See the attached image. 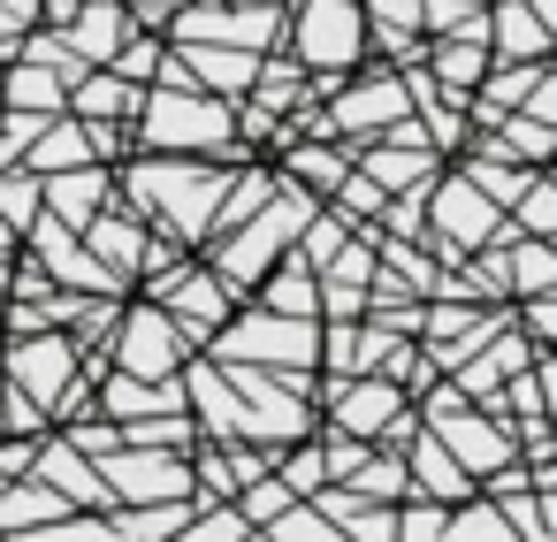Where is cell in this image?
I'll list each match as a JSON object with an SVG mask.
<instances>
[{
    "label": "cell",
    "instance_id": "cell-9",
    "mask_svg": "<svg viewBox=\"0 0 557 542\" xmlns=\"http://www.w3.org/2000/svg\"><path fill=\"white\" fill-rule=\"evenodd\" d=\"M32 473H39V481H47L62 504H92V512H108V504H115V496H108V481H100V466H92V458H85V451H77L62 428H47V435H39Z\"/></svg>",
    "mask_w": 557,
    "mask_h": 542
},
{
    "label": "cell",
    "instance_id": "cell-3",
    "mask_svg": "<svg viewBox=\"0 0 557 542\" xmlns=\"http://www.w3.org/2000/svg\"><path fill=\"white\" fill-rule=\"evenodd\" d=\"M283 47L298 54L306 77H344L367 54V16L359 0H290L283 9Z\"/></svg>",
    "mask_w": 557,
    "mask_h": 542
},
{
    "label": "cell",
    "instance_id": "cell-18",
    "mask_svg": "<svg viewBox=\"0 0 557 542\" xmlns=\"http://www.w3.org/2000/svg\"><path fill=\"white\" fill-rule=\"evenodd\" d=\"M488 138H496L511 161H527V169H549V153H557V123H542V115H527V108H504V115L488 123Z\"/></svg>",
    "mask_w": 557,
    "mask_h": 542
},
{
    "label": "cell",
    "instance_id": "cell-25",
    "mask_svg": "<svg viewBox=\"0 0 557 542\" xmlns=\"http://www.w3.org/2000/svg\"><path fill=\"white\" fill-rule=\"evenodd\" d=\"M260 534H268V542H336V527H329V512H321L313 496H290Z\"/></svg>",
    "mask_w": 557,
    "mask_h": 542
},
{
    "label": "cell",
    "instance_id": "cell-12",
    "mask_svg": "<svg viewBox=\"0 0 557 542\" xmlns=\"http://www.w3.org/2000/svg\"><path fill=\"white\" fill-rule=\"evenodd\" d=\"M549 24L534 16V0H488V54L496 62H549Z\"/></svg>",
    "mask_w": 557,
    "mask_h": 542
},
{
    "label": "cell",
    "instance_id": "cell-29",
    "mask_svg": "<svg viewBox=\"0 0 557 542\" xmlns=\"http://www.w3.org/2000/svg\"><path fill=\"white\" fill-rule=\"evenodd\" d=\"M16 245H24V237H16L9 222H0V260H16Z\"/></svg>",
    "mask_w": 557,
    "mask_h": 542
},
{
    "label": "cell",
    "instance_id": "cell-13",
    "mask_svg": "<svg viewBox=\"0 0 557 542\" xmlns=\"http://www.w3.org/2000/svg\"><path fill=\"white\" fill-rule=\"evenodd\" d=\"M138 100H146V85L115 77L108 62H100V70H85V77L62 93V108H70V115H85V123H131V115H138Z\"/></svg>",
    "mask_w": 557,
    "mask_h": 542
},
{
    "label": "cell",
    "instance_id": "cell-8",
    "mask_svg": "<svg viewBox=\"0 0 557 542\" xmlns=\"http://www.w3.org/2000/svg\"><path fill=\"white\" fill-rule=\"evenodd\" d=\"M77 237L92 245V260H100L115 283H138V275H146V245H153V230H146V214H138L131 199H108Z\"/></svg>",
    "mask_w": 557,
    "mask_h": 542
},
{
    "label": "cell",
    "instance_id": "cell-14",
    "mask_svg": "<svg viewBox=\"0 0 557 542\" xmlns=\"http://www.w3.org/2000/svg\"><path fill=\"white\" fill-rule=\"evenodd\" d=\"M397 458H405V481H412L420 496H443V504L473 496V473H466V466H458V458H450V451H443L428 428H412V443H405Z\"/></svg>",
    "mask_w": 557,
    "mask_h": 542
},
{
    "label": "cell",
    "instance_id": "cell-23",
    "mask_svg": "<svg viewBox=\"0 0 557 542\" xmlns=\"http://www.w3.org/2000/svg\"><path fill=\"white\" fill-rule=\"evenodd\" d=\"M39 214H47V199H39V169H24V161H0V222H9V230L24 237Z\"/></svg>",
    "mask_w": 557,
    "mask_h": 542
},
{
    "label": "cell",
    "instance_id": "cell-26",
    "mask_svg": "<svg viewBox=\"0 0 557 542\" xmlns=\"http://www.w3.org/2000/svg\"><path fill=\"white\" fill-rule=\"evenodd\" d=\"M161 62H169V39H161V32H131V39L108 54V70H115V77H131V85H153V77H161Z\"/></svg>",
    "mask_w": 557,
    "mask_h": 542
},
{
    "label": "cell",
    "instance_id": "cell-22",
    "mask_svg": "<svg viewBox=\"0 0 557 542\" xmlns=\"http://www.w3.org/2000/svg\"><path fill=\"white\" fill-rule=\"evenodd\" d=\"M344 489H351V496H382V504H397L412 481H405V458H397V451L367 443V451H359V466L344 473Z\"/></svg>",
    "mask_w": 557,
    "mask_h": 542
},
{
    "label": "cell",
    "instance_id": "cell-15",
    "mask_svg": "<svg viewBox=\"0 0 557 542\" xmlns=\"http://www.w3.org/2000/svg\"><path fill=\"white\" fill-rule=\"evenodd\" d=\"M131 32H138V24H131V9H123V0H85V9L62 24V39H70V47H77L92 70H100V62H108V54H115Z\"/></svg>",
    "mask_w": 557,
    "mask_h": 542
},
{
    "label": "cell",
    "instance_id": "cell-11",
    "mask_svg": "<svg viewBox=\"0 0 557 542\" xmlns=\"http://www.w3.org/2000/svg\"><path fill=\"white\" fill-rule=\"evenodd\" d=\"M283 153L268 161L283 184H298V192H313V199H329L336 192V176L351 169V146L344 138H275Z\"/></svg>",
    "mask_w": 557,
    "mask_h": 542
},
{
    "label": "cell",
    "instance_id": "cell-28",
    "mask_svg": "<svg viewBox=\"0 0 557 542\" xmlns=\"http://www.w3.org/2000/svg\"><path fill=\"white\" fill-rule=\"evenodd\" d=\"M283 504H290V489H283V473H275V466H268V473H252V481L237 489V512L252 519V534H260V527H268Z\"/></svg>",
    "mask_w": 557,
    "mask_h": 542
},
{
    "label": "cell",
    "instance_id": "cell-2",
    "mask_svg": "<svg viewBox=\"0 0 557 542\" xmlns=\"http://www.w3.org/2000/svg\"><path fill=\"white\" fill-rule=\"evenodd\" d=\"M131 146L138 153H214V161H245L230 138V100L191 85V77H153L138 115H131Z\"/></svg>",
    "mask_w": 557,
    "mask_h": 542
},
{
    "label": "cell",
    "instance_id": "cell-16",
    "mask_svg": "<svg viewBox=\"0 0 557 542\" xmlns=\"http://www.w3.org/2000/svg\"><path fill=\"white\" fill-rule=\"evenodd\" d=\"M252 298L268 306V313H298V321H321V291H313V268L298 260V252H283L260 283H252Z\"/></svg>",
    "mask_w": 557,
    "mask_h": 542
},
{
    "label": "cell",
    "instance_id": "cell-17",
    "mask_svg": "<svg viewBox=\"0 0 557 542\" xmlns=\"http://www.w3.org/2000/svg\"><path fill=\"white\" fill-rule=\"evenodd\" d=\"M54 512H70L39 473H9L0 481V534H32V527H47Z\"/></svg>",
    "mask_w": 557,
    "mask_h": 542
},
{
    "label": "cell",
    "instance_id": "cell-6",
    "mask_svg": "<svg viewBox=\"0 0 557 542\" xmlns=\"http://www.w3.org/2000/svg\"><path fill=\"white\" fill-rule=\"evenodd\" d=\"M138 283H146V298H153V306H169V313H176V329H184L191 344H207V336L230 321V306H237V298H230V283H222L207 260H191V252H176L169 268L138 275Z\"/></svg>",
    "mask_w": 557,
    "mask_h": 542
},
{
    "label": "cell",
    "instance_id": "cell-1",
    "mask_svg": "<svg viewBox=\"0 0 557 542\" xmlns=\"http://www.w3.org/2000/svg\"><path fill=\"white\" fill-rule=\"evenodd\" d=\"M230 169L237 161H214V153H138V161H115V199H131L146 214V230L199 252L214 237V207L230 192Z\"/></svg>",
    "mask_w": 557,
    "mask_h": 542
},
{
    "label": "cell",
    "instance_id": "cell-21",
    "mask_svg": "<svg viewBox=\"0 0 557 542\" xmlns=\"http://www.w3.org/2000/svg\"><path fill=\"white\" fill-rule=\"evenodd\" d=\"M443 542H511V519H504V504L496 496H458L450 512H443Z\"/></svg>",
    "mask_w": 557,
    "mask_h": 542
},
{
    "label": "cell",
    "instance_id": "cell-10",
    "mask_svg": "<svg viewBox=\"0 0 557 542\" xmlns=\"http://www.w3.org/2000/svg\"><path fill=\"white\" fill-rule=\"evenodd\" d=\"M39 199H47V214H54V222L85 230V222L115 199V161H77V169H54V176H39Z\"/></svg>",
    "mask_w": 557,
    "mask_h": 542
},
{
    "label": "cell",
    "instance_id": "cell-4",
    "mask_svg": "<svg viewBox=\"0 0 557 542\" xmlns=\"http://www.w3.org/2000/svg\"><path fill=\"white\" fill-rule=\"evenodd\" d=\"M321 108H329V131H336L344 146H359V138L389 131L397 115H412L397 62H374V54H359V70H344V77L329 85V100H321Z\"/></svg>",
    "mask_w": 557,
    "mask_h": 542
},
{
    "label": "cell",
    "instance_id": "cell-19",
    "mask_svg": "<svg viewBox=\"0 0 557 542\" xmlns=\"http://www.w3.org/2000/svg\"><path fill=\"white\" fill-rule=\"evenodd\" d=\"M504 283H511V298L557 291V237H504Z\"/></svg>",
    "mask_w": 557,
    "mask_h": 542
},
{
    "label": "cell",
    "instance_id": "cell-7",
    "mask_svg": "<svg viewBox=\"0 0 557 542\" xmlns=\"http://www.w3.org/2000/svg\"><path fill=\"white\" fill-rule=\"evenodd\" d=\"M0 374H9V382L47 412V428H54V397H62V390H70V374H77V336H70V329L0 336Z\"/></svg>",
    "mask_w": 557,
    "mask_h": 542
},
{
    "label": "cell",
    "instance_id": "cell-5",
    "mask_svg": "<svg viewBox=\"0 0 557 542\" xmlns=\"http://www.w3.org/2000/svg\"><path fill=\"white\" fill-rule=\"evenodd\" d=\"M191 352H199V344L176 329V313H169V306H153V298H131V291H123V313H115V329H108V367L161 382V374H176Z\"/></svg>",
    "mask_w": 557,
    "mask_h": 542
},
{
    "label": "cell",
    "instance_id": "cell-27",
    "mask_svg": "<svg viewBox=\"0 0 557 542\" xmlns=\"http://www.w3.org/2000/svg\"><path fill=\"white\" fill-rule=\"evenodd\" d=\"M443 496H420V489H405L397 496V542H443Z\"/></svg>",
    "mask_w": 557,
    "mask_h": 542
},
{
    "label": "cell",
    "instance_id": "cell-24",
    "mask_svg": "<svg viewBox=\"0 0 557 542\" xmlns=\"http://www.w3.org/2000/svg\"><path fill=\"white\" fill-rule=\"evenodd\" d=\"M504 214H511V230H519V237H557V184H549V169H534Z\"/></svg>",
    "mask_w": 557,
    "mask_h": 542
},
{
    "label": "cell",
    "instance_id": "cell-20",
    "mask_svg": "<svg viewBox=\"0 0 557 542\" xmlns=\"http://www.w3.org/2000/svg\"><path fill=\"white\" fill-rule=\"evenodd\" d=\"M62 93H70V85H62L47 62H24V54L9 62V77H0V100H9V108H32V115H62Z\"/></svg>",
    "mask_w": 557,
    "mask_h": 542
}]
</instances>
